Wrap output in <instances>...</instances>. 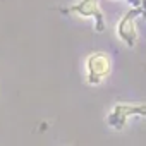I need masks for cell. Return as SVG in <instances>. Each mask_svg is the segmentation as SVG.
Masks as SVG:
<instances>
[{
    "instance_id": "1",
    "label": "cell",
    "mask_w": 146,
    "mask_h": 146,
    "mask_svg": "<svg viewBox=\"0 0 146 146\" xmlns=\"http://www.w3.org/2000/svg\"><path fill=\"white\" fill-rule=\"evenodd\" d=\"M143 14L141 7H132L119 23L117 26V35L119 38L127 45V46H134L137 41V31H136V17Z\"/></svg>"
},
{
    "instance_id": "2",
    "label": "cell",
    "mask_w": 146,
    "mask_h": 146,
    "mask_svg": "<svg viewBox=\"0 0 146 146\" xmlns=\"http://www.w3.org/2000/svg\"><path fill=\"white\" fill-rule=\"evenodd\" d=\"M129 115H146V105H129V103H119L113 107V110L108 115V124L113 129H122L129 119Z\"/></svg>"
},
{
    "instance_id": "3",
    "label": "cell",
    "mask_w": 146,
    "mask_h": 146,
    "mask_svg": "<svg viewBox=\"0 0 146 146\" xmlns=\"http://www.w3.org/2000/svg\"><path fill=\"white\" fill-rule=\"evenodd\" d=\"M88 81L91 84H100L103 78L108 76L110 72V60L105 53H93L88 62Z\"/></svg>"
},
{
    "instance_id": "4",
    "label": "cell",
    "mask_w": 146,
    "mask_h": 146,
    "mask_svg": "<svg viewBox=\"0 0 146 146\" xmlns=\"http://www.w3.org/2000/svg\"><path fill=\"white\" fill-rule=\"evenodd\" d=\"M70 12H76L83 17H93L95 19V28L96 31H103L105 29V21H103V14L98 7L96 0H79L78 4H74L70 7Z\"/></svg>"
},
{
    "instance_id": "5",
    "label": "cell",
    "mask_w": 146,
    "mask_h": 146,
    "mask_svg": "<svg viewBox=\"0 0 146 146\" xmlns=\"http://www.w3.org/2000/svg\"><path fill=\"white\" fill-rule=\"evenodd\" d=\"M127 4H131L132 7H141V0H125Z\"/></svg>"
},
{
    "instance_id": "6",
    "label": "cell",
    "mask_w": 146,
    "mask_h": 146,
    "mask_svg": "<svg viewBox=\"0 0 146 146\" xmlns=\"http://www.w3.org/2000/svg\"><path fill=\"white\" fill-rule=\"evenodd\" d=\"M143 16H144V17H146V12H143Z\"/></svg>"
}]
</instances>
